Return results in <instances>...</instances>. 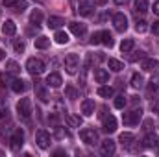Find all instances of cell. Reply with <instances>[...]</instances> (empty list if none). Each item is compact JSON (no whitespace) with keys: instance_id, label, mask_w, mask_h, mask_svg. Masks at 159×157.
<instances>
[{"instance_id":"277c9868","label":"cell","mask_w":159,"mask_h":157,"mask_svg":"<svg viewBox=\"0 0 159 157\" xmlns=\"http://www.w3.org/2000/svg\"><path fill=\"white\" fill-rule=\"evenodd\" d=\"M78 67H80V57L76 54H69L65 57V69H67V72L69 74H74Z\"/></svg>"},{"instance_id":"b9f144b4","label":"cell","mask_w":159,"mask_h":157,"mask_svg":"<svg viewBox=\"0 0 159 157\" xmlns=\"http://www.w3.org/2000/svg\"><path fill=\"white\" fill-rule=\"evenodd\" d=\"M91 43H93V44H100V32H98V34H94V35L91 37Z\"/></svg>"},{"instance_id":"484cf974","label":"cell","mask_w":159,"mask_h":157,"mask_svg":"<svg viewBox=\"0 0 159 157\" xmlns=\"http://www.w3.org/2000/svg\"><path fill=\"white\" fill-rule=\"evenodd\" d=\"M78 13L81 15V17H89V15L93 13V6H91V4H80Z\"/></svg>"},{"instance_id":"4316f807","label":"cell","mask_w":159,"mask_h":157,"mask_svg":"<svg viewBox=\"0 0 159 157\" xmlns=\"http://www.w3.org/2000/svg\"><path fill=\"white\" fill-rule=\"evenodd\" d=\"M133 44H135L133 39H124L120 43V50H122L124 54H126V52H131V50H133Z\"/></svg>"},{"instance_id":"8d00e7d4","label":"cell","mask_w":159,"mask_h":157,"mask_svg":"<svg viewBox=\"0 0 159 157\" xmlns=\"http://www.w3.org/2000/svg\"><path fill=\"white\" fill-rule=\"evenodd\" d=\"M135 30H137L139 34L146 32V22H144V20H139V22H137V26H135Z\"/></svg>"},{"instance_id":"7dc6e473","label":"cell","mask_w":159,"mask_h":157,"mask_svg":"<svg viewBox=\"0 0 159 157\" xmlns=\"http://www.w3.org/2000/svg\"><path fill=\"white\" fill-rule=\"evenodd\" d=\"M154 13H156V15H159V2H156V4H154Z\"/></svg>"},{"instance_id":"681fc988","label":"cell","mask_w":159,"mask_h":157,"mask_svg":"<svg viewBox=\"0 0 159 157\" xmlns=\"http://www.w3.org/2000/svg\"><path fill=\"white\" fill-rule=\"evenodd\" d=\"M106 2H107V0H94V4H96V6H104Z\"/></svg>"},{"instance_id":"ab89813d","label":"cell","mask_w":159,"mask_h":157,"mask_svg":"<svg viewBox=\"0 0 159 157\" xmlns=\"http://www.w3.org/2000/svg\"><path fill=\"white\" fill-rule=\"evenodd\" d=\"M26 6H28V4H26V2H24V0H22V2H20V0H19V2H17V4H15V7H17V11H22V9H24V7H26Z\"/></svg>"},{"instance_id":"8fae6325","label":"cell","mask_w":159,"mask_h":157,"mask_svg":"<svg viewBox=\"0 0 159 157\" xmlns=\"http://www.w3.org/2000/svg\"><path fill=\"white\" fill-rule=\"evenodd\" d=\"M115 129H117V118L113 117V115H109V117L104 118V131L113 133Z\"/></svg>"},{"instance_id":"d6a6232c","label":"cell","mask_w":159,"mask_h":157,"mask_svg":"<svg viewBox=\"0 0 159 157\" xmlns=\"http://www.w3.org/2000/svg\"><path fill=\"white\" fill-rule=\"evenodd\" d=\"M13 48H15L17 54H22L24 48H26V44H24V41H15V43H13Z\"/></svg>"},{"instance_id":"d4e9b609","label":"cell","mask_w":159,"mask_h":157,"mask_svg":"<svg viewBox=\"0 0 159 157\" xmlns=\"http://www.w3.org/2000/svg\"><path fill=\"white\" fill-rule=\"evenodd\" d=\"M119 141H120V144H122V146H126V148H128V146L133 142V135H131V133H120Z\"/></svg>"},{"instance_id":"e0dca14e","label":"cell","mask_w":159,"mask_h":157,"mask_svg":"<svg viewBox=\"0 0 159 157\" xmlns=\"http://www.w3.org/2000/svg\"><path fill=\"white\" fill-rule=\"evenodd\" d=\"M157 144H159V137H157V135L150 133V135H146V137H144V146H146V148H156Z\"/></svg>"},{"instance_id":"30bf717a","label":"cell","mask_w":159,"mask_h":157,"mask_svg":"<svg viewBox=\"0 0 159 157\" xmlns=\"http://www.w3.org/2000/svg\"><path fill=\"white\" fill-rule=\"evenodd\" d=\"M61 83H63V79H61V76H59L57 72H52V74H48V78H46V85H48V87H54V89H57V87H61Z\"/></svg>"},{"instance_id":"f6af8a7d","label":"cell","mask_w":159,"mask_h":157,"mask_svg":"<svg viewBox=\"0 0 159 157\" xmlns=\"http://www.w3.org/2000/svg\"><path fill=\"white\" fill-rule=\"evenodd\" d=\"M152 32L159 35V22H154V24H152Z\"/></svg>"},{"instance_id":"f5cc1de1","label":"cell","mask_w":159,"mask_h":157,"mask_svg":"<svg viewBox=\"0 0 159 157\" xmlns=\"http://www.w3.org/2000/svg\"><path fill=\"white\" fill-rule=\"evenodd\" d=\"M0 135H2V131H0Z\"/></svg>"},{"instance_id":"44dd1931","label":"cell","mask_w":159,"mask_h":157,"mask_svg":"<svg viewBox=\"0 0 159 157\" xmlns=\"http://www.w3.org/2000/svg\"><path fill=\"white\" fill-rule=\"evenodd\" d=\"M65 120H67V124H69L70 128H80V124H81L80 117H76V115H70V113H67V115H65Z\"/></svg>"},{"instance_id":"d6986e66","label":"cell","mask_w":159,"mask_h":157,"mask_svg":"<svg viewBox=\"0 0 159 157\" xmlns=\"http://www.w3.org/2000/svg\"><path fill=\"white\" fill-rule=\"evenodd\" d=\"M61 24H65L61 17H48V20H46V26H48V28H54V30L59 28Z\"/></svg>"},{"instance_id":"1f68e13d","label":"cell","mask_w":159,"mask_h":157,"mask_svg":"<svg viewBox=\"0 0 159 157\" xmlns=\"http://www.w3.org/2000/svg\"><path fill=\"white\" fill-rule=\"evenodd\" d=\"M131 87H135V89H141L143 87V78L139 74H133L131 76Z\"/></svg>"},{"instance_id":"d590c367","label":"cell","mask_w":159,"mask_h":157,"mask_svg":"<svg viewBox=\"0 0 159 157\" xmlns=\"http://www.w3.org/2000/svg\"><path fill=\"white\" fill-rule=\"evenodd\" d=\"M6 69H7L9 72H19V65H17L15 61H7V63H6Z\"/></svg>"},{"instance_id":"7a4b0ae2","label":"cell","mask_w":159,"mask_h":157,"mask_svg":"<svg viewBox=\"0 0 159 157\" xmlns=\"http://www.w3.org/2000/svg\"><path fill=\"white\" fill-rule=\"evenodd\" d=\"M17 113L22 118H30V115H32V102L28 98H20L19 104H17Z\"/></svg>"},{"instance_id":"f546056e","label":"cell","mask_w":159,"mask_h":157,"mask_svg":"<svg viewBox=\"0 0 159 157\" xmlns=\"http://www.w3.org/2000/svg\"><path fill=\"white\" fill-rule=\"evenodd\" d=\"M30 20H32V22H35V24H39L41 20H43V13H41V9H34V11H32Z\"/></svg>"},{"instance_id":"7c38bea8","label":"cell","mask_w":159,"mask_h":157,"mask_svg":"<svg viewBox=\"0 0 159 157\" xmlns=\"http://www.w3.org/2000/svg\"><path fill=\"white\" fill-rule=\"evenodd\" d=\"M2 34H4V35H15V34H17V24H15L13 20H6V22L2 24Z\"/></svg>"},{"instance_id":"bcb514c9","label":"cell","mask_w":159,"mask_h":157,"mask_svg":"<svg viewBox=\"0 0 159 157\" xmlns=\"http://www.w3.org/2000/svg\"><path fill=\"white\" fill-rule=\"evenodd\" d=\"M150 128H152V120H146L144 122V129H150Z\"/></svg>"},{"instance_id":"4dcf8cb0","label":"cell","mask_w":159,"mask_h":157,"mask_svg":"<svg viewBox=\"0 0 159 157\" xmlns=\"http://www.w3.org/2000/svg\"><path fill=\"white\" fill-rule=\"evenodd\" d=\"M126 104H128V96H124V94H120L119 98L115 100V107H117V109H124Z\"/></svg>"},{"instance_id":"7bdbcfd3","label":"cell","mask_w":159,"mask_h":157,"mask_svg":"<svg viewBox=\"0 0 159 157\" xmlns=\"http://www.w3.org/2000/svg\"><path fill=\"white\" fill-rule=\"evenodd\" d=\"M9 79H11L9 78V74H0V83H2V85H6Z\"/></svg>"},{"instance_id":"83f0119b","label":"cell","mask_w":159,"mask_h":157,"mask_svg":"<svg viewBox=\"0 0 159 157\" xmlns=\"http://www.w3.org/2000/svg\"><path fill=\"white\" fill-rule=\"evenodd\" d=\"M54 39H56V43H59V44H67L69 43V34L67 32H57Z\"/></svg>"},{"instance_id":"4fadbf2b","label":"cell","mask_w":159,"mask_h":157,"mask_svg":"<svg viewBox=\"0 0 159 157\" xmlns=\"http://www.w3.org/2000/svg\"><path fill=\"white\" fill-rule=\"evenodd\" d=\"M102 154H104V155H113V154H115V142H113L111 139L102 141Z\"/></svg>"},{"instance_id":"ac0fdd59","label":"cell","mask_w":159,"mask_h":157,"mask_svg":"<svg viewBox=\"0 0 159 157\" xmlns=\"http://www.w3.org/2000/svg\"><path fill=\"white\" fill-rule=\"evenodd\" d=\"M107 67H109L113 72H120V70L124 69V63H122V61H119V59H115V57H109Z\"/></svg>"},{"instance_id":"7402d4cb","label":"cell","mask_w":159,"mask_h":157,"mask_svg":"<svg viewBox=\"0 0 159 157\" xmlns=\"http://www.w3.org/2000/svg\"><path fill=\"white\" fill-rule=\"evenodd\" d=\"M148 11V0H135V13H146Z\"/></svg>"},{"instance_id":"9c48e42d","label":"cell","mask_w":159,"mask_h":157,"mask_svg":"<svg viewBox=\"0 0 159 157\" xmlns=\"http://www.w3.org/2000/svg\"><path fill=\"white\" fill-rule=\"evenodd\" d=\"M81 113H83L85 117H91V115L94 113V102H93L91 98H85V100L81 102Z\"/></svg>"},{"instance_id":"5bb4252c","label":"cell","mask_w":159,"mask_h":157,"mask_svg":"<svg viewBox=\"0 0 159 157\" xmlns=\"http://www.w3.org/2000/svg\"><path fill=\"white\" fill-rule=\"evenodd\" d=\"M141 67H143V70H146V72H154L159 67V63H157V59H148V57H144Z\"/></svg>"},{"instance_id":"c3c4849f","label":"cell","mask_w":159,"mask_h":157,"mask_svg":"<svg viewBox=\"0 0 159 157\" xmlns=\"http://www.w3.org/2000/svg\"><path fill=\"white\" fill-rule=\"evenodd\" d=\"M152 111H159V102H156V104H152Z\"/></svg>"},{"instance_id":"cb8c5ba5","label":"cell","mask_w":159,"mask_h":157,"mask_svg":"<svg viewBox=\"0 0 159 157\" xmlns=\"http://www.w3.org/2000/svg\"><path fill=\"white\" fill-rule=\"evenodd\" d=\"M50 46V39L48 37H44V35H41L35 39V48H39V50H44V48H48Z\"/></svg>"},{"instance_id":"ffe728a7","label":"cell","mask_w":159,"mask_h":157,"mask_svg":"<svg viewBox=\"0 0 159 157\" xmlns=\"http://www.w3.org/2000/svg\"><path fill=\"white\" fill-rule=\"evenodd\" d=\"M11 89H13V92L20 94V92H24L26 85H24V81H22V79H13V81H11Z\"/></svg>"},{"instance_id":"6da1fadb","label":"cell","mask_w":159,"mask_h":157,"mask_svg":"<svg viewBox=\"0 0 159 157\" xmlns=\"http://www.w3.org/2000/svg\"><path fill=\"white\" fill-rule=\"evenodd\" d=\"M26 70L30 72V74H41L43 70H44V63L41 61V59H37V57H30L28 61H26Z\"/></svg>"},{"instance_id":"9a60e30c","label":"cell","mask_w":159,"mask_h":157,"mask_svg":"<svg viewBox=\"0 0 159 157\" xmlns=\"http://www.w3.org/2000/svg\"><path fill=\"white\" fill-rule=\"evenodd\" d=\"M69 28H70V32H72L74 35H78V37L85 35V32H87L85 24H81V22H70V24H69Z\"/></svg>"},{"instance_id":"f35d334b","label":"cell","mask_w":159,"mask_h":157,"mask_svg":"<svg viewBox=\"0 0 159 157\" xmlns=\"http://www.w3.org/2000/svg\"><path fill=\"white\" fill-rule=\"evenodd\" d=\"M159 87V76H156V78H152V81H150V91L152 89H157Z\"/></svg>"},{"instance_id":"ba28073f","label":"cell","mask_w":159,"mask_h":157,"mask_svg":"<svg viewBox=\"0 0 159 157\" xmlns=\"http://www.w3.org/2000/svg\"><path fill=\"white\" fill-rule=\"evenodd\" d=\"M50 133H46V131H37V144H39V148L43 150H46V148H50Z\"/></svg>"},{"instance_id":"2e32d148","label":"cell","mask_w":159,"mask_h":157,"mask_svg":"<svg viewBox=\"0 0 159 157\" xmlns=\"http://www.w3.org/2000/svg\"><path fill=\"white\" fill-rule=\"evenodd\" d=\"M94 79H96L98 83H106V81L109 79V72L104 70V69H96V70H94Z\"/></svg>"},{"instance_id":"74e56055","label":"cell","mask_w":159,"mask_h":157,"mask_svg":"<svg viewBox=\"0 0 159 157\" xmlns=\"http://www.w3.org/2000/svg\"><path fill=\"white\" fill-rule=\"evenodd\" d=\"M137 59H144V52H143V50H139V52H135V54L131 56V61H137Z\"/></svg>"},{"instance_id":"3957f363","label":"cell","mask_w":159,"mask_h":157,"mask_svg":"<svg viewBox=\"0 0 159 157\" xmlns=\"http://www.w3.org/2000/svg\"><path fill=\"white\" fill-rule=\"evenodd\" d=\"M80 139H81L85 144H96V142H98L96 131H94V129H89V128H85V129L80 131Z\"/></svg>"},{"instance_id":"603a6c76","label":"cell","mask_w":159,"mask_h":157,"mask_svg":"<svg viewBox=\"0 0 159 157\" xmlns=\"http://www.w3.org/2000/svg\"><path fill=\"white\" fill-rule=\"evenodd\" d=\"M100 43L111 48V46H113V37H111V34H109V32H100Z\"/></svg>"},{"instance_id":"52a82bcc","label":"cell","mask_w":159,"mask_h":157,"mask_svg":"<svg viewBox=\"0 0 159 157\" xmlns=\"http://www.w3.org/2000/svg\"><path fill=\"white\" fill-rule=\"evenodd\" d=\"M22 144H24V135H22V131L19 129V131H15L13 137H11V150H13V152H19V150L22 148Z\"/></svg>"},{"instance_id":"e575fe53","label":"cell","mask_w":159,"mask_h":157,"mask_svg":"<svg viewBox=\"0 0 159 157\" xmlns=\"http://www.w3.org/2000/svg\"><path fill=\"white\" fill-rule=\"evenodd\" d=\"M65 91H67V96H69V98H72V100H74V98H78V91H76L72 85H67V89H65Z\"/></svg>"},{"instance_id":"816d5d0a","label":"cell","mask_w":159,"mask_h":157,"mask_svg":"<svg viewBox=\"0 0 159 157\" xmlns=\"http://www.w3.org/2000/svg\"><path fill=\"white\" fill-rule=\"evenodd\" d=\"M113 2H115L117 6H122V4H126V0H113Z\"/></svg>"},{"instance_id":"8992f818","label":"cell","mask_w":159,"mask_h":157,"mask_svg":"<svg viewBox=\"0 0 159 157\" xmlns=\"http://www.w3.org/2000/svg\"><path fill=\"white\" fill-rule=\"evenodd\" d=\"M113 24H115V30L117 32H126L128 30V17L124 13H117L113 17Z\"/></svg>"},{"instance_id":"ee69618b","label":"cell","mask_w":159,"mask_h":157,"mask_svg":"<svg viewBox=\"0 0 159 157\" xmlns=\"http://www.w3.org/2000/svg\"><path fill=\"white\" fill-rule=\"evenodd\" d=\"M17 2H19V0H4V6H6V7H15Z\"/></svg>"},{"instance_id":"60d3db41","label":"cell","mask_w":159,"mask_h":157,"mask_svg":"<svg viewBox=\"0 0 159 157\" xmlns=\"http://www.w3.org/2000/svg\"><path fill=\"white\" fill-rule=\"evenodd\" d=\"M7 113V109H6V104H4V100H0V118L4 117Z\"/></svg>"},{"instance_id":"f907efd6","label":"cell","mask_w":159,"mask_h":157,"mask_svg":"<svg viewBox=\"0 0 159 157\" xmlns=\"http://www.w3.org/2000/svg\"><path fill=\"white\" fill-rule=\"evenodd\" d=\"M2 59H6V52H4V50L0 48V61H2Z\"/></svg>"},{"instance_id":"836d02e7","label":"cell","mask_w":159,"mask_h":157,"mask_svg":"<svg viewBox=\"0 0 159 157\" xmlns=\"http://www.w3.org/2000/svg\"><path fill=\"white\" fill-rule=\"evenodd\" d=\"M35 91H37V96H39L43 102H48V94H46V91H44L41 85H37V87H35Z\"/></svg>"},{"instance_id":"5b68a950","label":"cell","mask_w":159,"mask_h":157,"mask_svg":"<svg viewBox=\"0 0 159 157\" xmlns=\"http://www.w3.org/2000/svg\"><path fill=\"white\" fill-rule=\"evenodd\" d=\"M141 117H143V111H141V109H133L131 113H126V115L122 117V120H124L126 126H135V124H139Z\"/></svg>"},{"instance_id":"f1b7e54d","label":"cell","mask_w":159,"mask_h":157,"mask_svg":"<svg viewBox=\"0 0 159 157\" xmlns=\"http://www.w3.org/2000/svg\"><path fill=\"white\" fill-rule=\"evenodd\" d=\"M98 94H100L102 98H111V96H113V89H111V87H100V89H98Z\"/></svg>"}]
</instances>
